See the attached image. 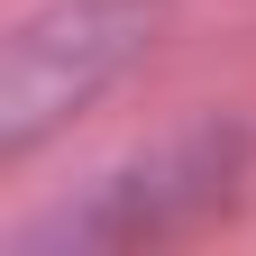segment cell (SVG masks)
<instances>
[{
	"instance_id": "1",
	"label": "cell",
	"mask_w": 256,
	"mask_h": 256,
	"mask_svg": "<svg viewBox=\"0 0 256 256\" xmlns=\"http://www.w3.org/2000/svg\"><path fill=\"white\" fill-rule=\"evenodd\" d=\"M165 0H46L0 55V156H28L156 46Z\"/></svg>"
}]
</instances>
